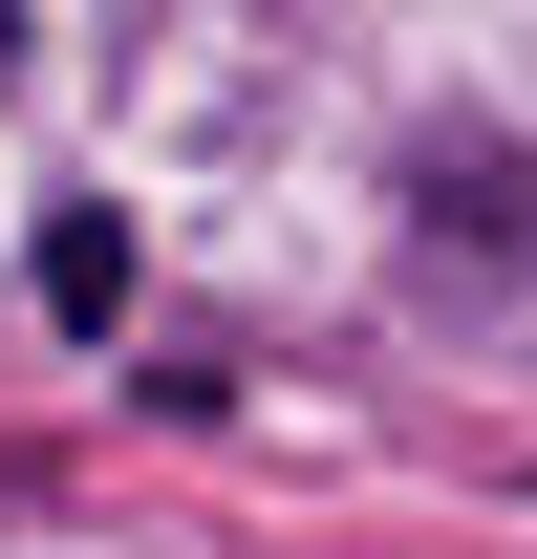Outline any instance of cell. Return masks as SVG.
Returning a JSON list of instances; mask_svg holds the SVG:
<instances>
[{
  "instance_id": "3957f363",
  "label": "cell",
  "mask_w": 537,
  "mask_h": 559,
  "mask_svg": "<svg viewBox=\"0 0 537 559\" xmlns=\"http://www.w3.org/2000/svg\"><path fill=\"white\" fill-rule=\"evenodd\" d=\"M0 86H22V0H0Z\"/></svg>"
},
{
  "instance_id": "6da1fadb",
  "label": "cell",
  "mask_w": 537,
  "mask_h": 559,
  "mask_svg": "<svg viewBox=\"0 0 537 559\" xmlns=\"http://www.w3.org/2000/svg\"><path fill=\"white\" fill-rule=\"evenodd\" d=\"M408 237H430V280L494 301V280L537 259V173H516L494 130H430V151H408Z\"/></svg>"
},
{
  "instance_id": "7a4b0ae2",
  "label": "cell",
  "mask_w": 537,
  "mask_h": 559,
  "mask_svg": "<svg viewBox=\"0 0 537 559\" xmlns=\"http://www.w3.org/2000/svg\"><path fill=\"white\" fill-rule=\"evenodd\" d=\"M44 323H130V215H44Z\"/></svg>"
}]
</instances>
